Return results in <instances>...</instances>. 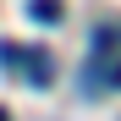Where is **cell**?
Listing matches in <instances>:
<instances>
[{
    "instance_id": "277c9868",
    "label": "cell",
    "mask_w": 121,
    "mask_h": 121,
    "mask_svg": "<svg viewBox=\"0 0 121 121\" xmlns=\"http://www.w3.org/2000/svg\"><path fill=\"white\" fill-rule=\"evenodd\" d=\"M0 121H11V116H6V110H0Z\"/></svg>"
},
{
    "instance_id": "7a4b0ae2",
    "label": "cell",
    "mask_w": 121,
    "mask_h": 121,
    "mask_svg": "<svg viewBox=\"0 0 121 121\" xmlns=\"http://www.w3.org/2000/svg\"><path fill=\"white\" fill-rule=\"evenodd\" d=\"M28 17H33V22H44V28H55L60 17H66V6H60V0H28Z\"/></svg>"
},
{
    "instance_id": "5b68a950",
    "label": "cell",
    "mask_w": 121,
    "mask_h": 121,
    "mask_svg": "<svg viewBox=\"0 0 121 121\" xmlns=\"http://www.w3.org/2000/svg\"><path fill=\"white\" fill-rule=\"evenodd\" d=\"M116 39H121V28H116Z\"/></svg>"
},
{
    "instance_id": "6da1fadb",
    "label": "cell",
    "mask_w": 121,
    "mask_h": 121,
    "mask_svg": "<svg viewBox=\"0 0 121 121\" xmlns=\"http://www.w3.org/2000/svg\"><path fill=\"white\" fill-rule=\"evenodd\" d=\"M17 66L28 72V83H50V77H55V66H50L44 50H22V60H17Z\"/></svg>"
},
{
    "instance_id": "3957f363",
    "label": "cell",
    "mask_w": 121,
    "mask_h": 121,
    "mask_svg": "<svg viewBox=\"0 0 121 121\" xmlns=\"http://www.w3.org/2000/svg\"><path fill=\"white\" fill-rule=\"evenodd\" d=\"M94 83H105V88H121V55H110V66H105V72H94Z\"/></svg>"
}]
</instances>
